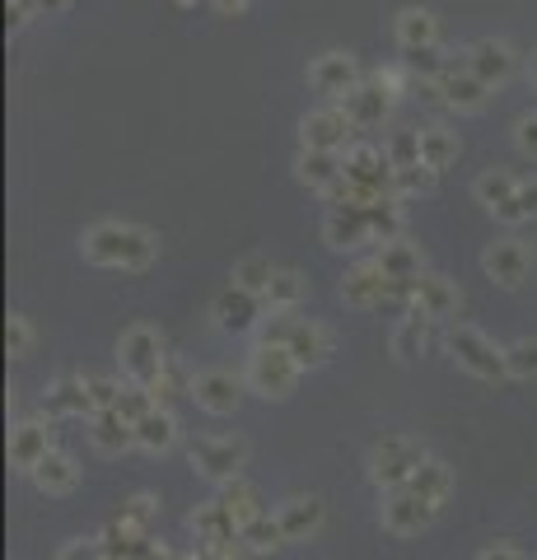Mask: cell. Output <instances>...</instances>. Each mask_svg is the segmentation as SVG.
<instances>
[{"label": "cell", "instance_id": "7dc6e473", "mask_svg": "<svg viewBox=\"0 0 537 560\" xmlns=\"http://www.w3.org/2000/svg\"><path fill=\"white\" fill-rule=\"evenodd\" d=\"M5 346H10L14 360H24L28 350H33V327H28L24 313H10V323H5Z\"/></svg>", "mask_w": 537, "mask_h": 560}, {"label": "cell", "instance_id": "603a6c76", "mask_svg": "<svg viewBox=\"0 0 537 560\" xmlns=\"http://www.w3.org/2000/svg\"><path fill=\"white\" fill-rule=\"evenodd\" d=\"M444 331H448V323L421 318V313H407V318L393 327V355L397 360H416V355H421V346L444 341Z\"/></svg>", "mask_w": 537, "mask_h": 560}, {"label": "cell", "instance_id": "9f6ffc18", "mask_svg": "<svg viewBox=\"0 0 537 560\" xmlns=\"http://www.w3.org/2000/svg\"><path fill=\"white\" fill-rule=\"evenodd\" d=\"M533 560H537V556H533Z\"/></svg>", "mask_w": 537, "mask_h": 560}, {"label": "cell", "instance_id": "11a10c76", "mask_svg": "<svg viewBox=\"0 0 537 560\" xmlns=\"http://www.w3.org/2000/svg\"><path fill=\"white\" fill-rule=\"evenodd\" d=\"M43 5H66V0H43Z\"/></svg>", "mask_w": 537, "mask_h": 560}, {"label": "cell", "instance_id": "d4e9b609", "mask_svg": "<svg viewBox=\"0 0 537 560\" xmlns=\"http://www.w3.org/2000/svg\"><path fill=\"white\" fill-rule=\"evenodd\" d=\"M262 308H267V304L257 300V294L238 290V285H224V290L215 294V323H220L224 331H248Z\"/></svg>", "mask_w": 537, "mask_h": 560}, {"label": "cell", "instance_id": "ab89813d", "mask_svg": "<svg viewBox=\"0 0 537 560\" xmlns=\"http://www.w3.org/2000/svg\"><path fill=\"white\" fill-rule=\"evenodd\" d=\"M435 178H440V173H430L425 164H411V168H393V197L397 201H407V197H421V191H430V187H435Z\"/></svg>", "mask_w": 537, "mask_h": 560}, {"label": "cell", "instance_id": "cb8c5ba5", "mask_svg": "<svg viewBox=\"0 0 537 560\" xmlns=\"http://www.w3.org/2000/svg\"><path fill=\"white\" fill-rule=\"evenodd\" d=\"M28 481L43 490V495H71V490L80 486V467L71 453H61V448H51L47 458L28 471Z\"/></svg>", "mask_w": 537, "mask_h": 560}, {"label": "cell", "instance_id": "484cf974", "mask_svg": "<svg viewBox=\"0 0 537 560\" xmlns=\"http://www.w3.org/2000/svg\"><path fill=\"white\" fill-rule=\"evenodd\" d=\"M276 518H281V528H285V541H308L323 528V500L318 495H294L276 510Z\"/></svg>", "mask_w": 537, "mask_h": 560}, {"label": "cell", "instance_id": "e575fe53", "mask_svg": "<svg viewBox=\"0 0 537 560\" xmlns=\"http://www.w3.org/2000/svg\"><path fill=\"white\" fill-rule=\"evenodd\" d=\"M454 160H458V136L444 131V127H425L421 131V164L430 173H444Z\"/></svg>", "mask_w": 537, "mask_h": 560}, {"label": "cell", "instance_id": "4316f807", "mask_svg": "<svg viewBox=\"0 0 537 560\" xmlns=\"http://www.w3.org/2000/svg\"><path fill=\"white\" fill-rule=\"evenodd\" d=\"M294 168H300V183L314 187V191H337L346 178V164H341L337 150H304Z\"/></svg>", "mask_w": 537, "mask_h": 560}, {"label": "cell", "instance_id": "2e32d148", "mask_svg": "<svg viewBox=\"0 0 537 560\" xmlns=\"http://www.w3.org/2000/svg\"><path fill=\"white\" fill-rule=\"evenodd\" d=\"M323 243L327 248H337V253L365 248V243H374L370 238V220L360 215V210H351V206H332L323 215Z\"/></svg>", "mask_w": 537, "mask_h": 560}, {"label": "cell", "instance_id": "83f0119b", "mask_svg": "<svg viewBox=\"0 0 537 560\" xmlns=\"http://www.w3.org/2000/svg\"><path fill=\"white\" fill-rule=\"evenodd\" d=\"M388 103H393V98H388L384 90H378L374 80H360L355 90L341 98V113L351 117V121H355V131H360V127H374V121H384Z\"/></svg>", "mask_w": 537, "mask_h": 560}, {"label": "cell", "instance_id": "44dd1931", "mask_svg": "<svg viewBox=\"0 0 537 560\" xmlns=\"http://www.w3.org/2000/svg\"><path fill=\"white\" fill-rule=\"evenodd\" d=\"M43 411H47L51 420H57V416H94L90 383L75 378V374H61V378L43 393Z\"/></svg>", "mask_w": 537, "mask_h": 560}, {"label": "cell", "instance_id": "4fadbf2b", "mask_svg": "<svg viewBox=\"0 0 537 560\" xmlns=\"http://www.w3.org/2000/svg\"><path fill=\"white\" fill-rule=\"evenodd\" d=\"M481 267H487V276L495 280V285L518 290L528 280V271H533V253L518 238H500V243H491V248L481 253Z\"/></svg>", "mask_w": 537, "mask_h": 560}, {"label": "cell", "instance_id": "f546056e", "mask_svg": "<svg viewBox=\"0 0 537 560\" xmlns=\"http://www.w3.org/2000/svg\"><path fill=\"white\" fill-rule=\"evenodd\" d=\"M173 444H178V420H173L168 407L150 411L141 425H136V448H145V453H168Z\"/></svg>", "mask_w": 537, "mask_h": 560}, {"label": "cell", "instance_id": "8fae6325", "mask_svg": "<svg viewBox=\"0 0 537 560\" xmlns=\"http://www.w3.org/2000/svg\"><path fill=\"white\" fill-rule=\"evenodd\" d=\"M435 514H440L435 504H425L421 495H411L407 486H397V490H388V495H384V528L393 537H416L421 528H430V518H435Z\"/></svg>", "mask_w": 537, "mask_h": 560}, {"label": "cell", "instance_id": "db71d44e", "mask_svg": "<svg viewBox=\"0 0 537 560\" xmlns=\"http://www.w3.org/2000/svg\"><path fill=\"white\" fill-rule=\"evenodd\" d=\"M528 75H533V84H537V47H533V57H528Z\"/></svg>", "mask_w": 537, "mask_h": 560}, {"label": "cell", "instance_id": "7bdbcfd3", "mask_svg": "<svg viewBox=\"0 0 537 560\" xmlns=\"http://www.w3.org/2000/svg\"><path fill=\"white\" fill-rule=\"evenodd\" d=\"M117 411H122L131 425H141V420L150 416V411H160V401H154V393L150 388H141V383H127V393H122V401H117Z\"/></svg>", "mask_w": 537, "mask_h": 560}, {"label": "cell", "instance_id": "52a82bcc", "mask_svg": "<svg viewBox=\"0 0 537 560\" xmlns=\"http://www.w3.org/2000/svg\"><path fill=\"white\" fill-rule=\"evenodd\" d=\"M388 304H402L407 313H421V318H435V323H448L458 313V285L444 276H421L411 285H393V300Z\"/></svg>", "mask_w": 537, "mask_h": 560}, {"label": "cell", "instance_id": "e0dca14e", "mask_svg": "<svg viewBox=\"0 0 537 560\" xmlns=\"http://www.w3.org/2000/svg\"><path fill=\"white\" fill-rule=\"evenodd\" d=\"M341 164H346V183H355V187H374V191H393V168H388V154L384 150H374V145H346L341 154Z\"/></svg>", "mask_w": 537, "mask_h": 560}, {"label": "cell", "instance_id": "f907efd6", "mask_svg": "<svg viewBox=\"0 0 537 560\" xmlns=\"http://www.w3.org/2000/svg\"><path fill=\"white\" fill-rule=\"evenodd\" d=\"M477 560H524V551H514V547H487Z\"/></svg>", "mask_w": 537, "mask_h": 560}, {"label": "cell", "instance_id": "6da1fadb", "mask_svg": "<svg viewBox=\"0 0 537 560\" xmlns=\"http://www.w3.org/2000/svg\"><path fill=\"white\" fill-rule=\"evenodd\" d=\"M80 253L94 261V267H122V271H141L154 257V234L136 230V224H117L103 220L94 230H84Z\"/></svg>", "mask_w": 537, "mask_h": 560}, {"label": "cell", "instance_id": "d6a6232c", "mask_svg": "<svg viewBox=\"0 0 537 560\" xmlns=\"http://www.w3.org/2000/svg\"><path fill=\"white\" fill-rule=\"evenodd\" d=\"M407 490H411V495H421L425 504H435V510H440V504L448 500V490H454V471H448L440 458H425V467H421V471H416V477L407 481Z\"/></svg>", "mask_w": 537, "mask_h": 560}, {"label": "cell", "instance_id": "f35d334b", "mask_svg": "<svg viewBox=\"0 0 537 560\" xmlns=\"http://www.w3.org/2000/svg\"><path fill=\"white\" fill-rule=\"evenodd\" d=\"M271 276H276L271 261L253 253V257H244V261L234 267V280H230V285H238V290H248V294H257V300H262L267 285H271Z\"/></svg>", "mask_w": 537, "mask_h": 560}, {"label": "cell", "instance_id": "277c9868", "mask_svg": "<svg viewBox=\"0 0 537 560\" xmlns=\"http://www.w3.org/2000/svg\"><path fill=\"white\" fill-rule=\"evenodd\" d=\"M421 467H425V448L416 444L411 434H384V440L370 448V481L384 490L407 486Z\"/></svg>", "mask_w": 537, "mask_h": 560}, {"label": "cell", "instance_id": "7402d4cb", "mask_svg": "<svg viewBox=\"0 0 537 560\" xmlns=\"http://www.w3.org/2000/svg\"><path fill=\"white\" fill-rule=\"evenodd\" d=\"M90 444L98 453H108V458H117V453L136 448V425L122 411H94L90 416Z\"/></svg>", "mask_w": 537, "mask_h": 560}, {"label": "cell", "instance_id": "836d02e7", "mask_svg": "<svg viewBox=\"0 0 537 560\" xmlns=\"http://www.w3.org/2000/svg\"><path fill=\"white\" fill-rule=\"evenodd\" d=\"M192 533H197V541H220V537H238V523L230 518V510H224L215 495L192 510Z\"/></svg>", "mask_w": 537, "mask_h": 560}, {"label": "cell", "instance_id": "816d5d0a", "mask_svg": "<svg viewBox=\"0 0 537 560\" xmlns=\"http://www.w3.org/2000/svg\"><path fill=\"white\" fill-rule=\"evenodd\" d=\"M154 560H201V556H187V551H168V547H160V551H154Z\"/></svg>", "mask_w": 537, "mask_h": 560}, {"label": "cell", "instance_id": "3957f363", "mask_svg": "<svg viewBox=\"0 0 537 560\" xmlns=\"http://www.w3.org/2000/svg\"><path fill=\"white\" fill-rule=\"evenodd\" d=\"M444 350L454 355L458 370H467V374L481 378V383H505L510 378L505 350H495V341H487L477 327H467V323H448Z\"/></svg>", "mask_w": 537, "mask_h": 560}, {"label": "cell", "instance_id": "8d00e7d4", "mask_svg": "<svg viewBox=\"0 0 537 560\" xmlns=\"http://www.w3.org/2000/svg\"><path fill=\"white\" fill-rule=\"evenodd\" d=\"M300 300H304V276L300 271H276L267 294H262V304L271 313H294V304H300Z\"/></svg>", "mask_w": 537, "mask_h": 560}, {"label": "cell", "instance_id": "5b68a950", "mask_svg": "<svg viewBox=\"0 0 537 560\" xmlns=\"http://www.w3.org/2000/svg\"><path fill=\"white\" fill-rule=\"evenodd\" d=\"M300 360L290 355L285 346H257L248 355V370H244V383L257 393V397H290L294 383H300Z\"/></svg>", "mask_w": 537, "mask_h": 560}, {"label": "cell", "instance_id": "60d3db41", "mask_svg": "<svg viewBox=\"0 0 537 560\" xmlns=\"http://www.w3.org/2000/svg\"><path fill=\"white\" fill-rule=\"evenodd\" d=\"M365 220H370V238L374 243H397V238H402V210H397V201L374 206Z\"/></svg>", "mask_w": 537, "mask_h": 560}, {"label": "cell", "instance_id": "9c48e42d", "mask_svg": "<svg viewBox=\"0 0 537 560\" xmlns=\"http://www.w3.org/2000/svg\"><path fill=\"white\" fill-rule=\"evenodd\" d=\"M341 300L351 308H378V304L393 300V280L384 276V267H378V257L355 261V267L341 276Z\"/></svg>", "mask_w": 537, "mask_h": 560}, {"label": "cell", "instance_id": "7a4b0ae2", "mask_svg": "<svg viewBox=\"0 0 537 560\" xmlns=\"http://www.w3.org/2000/svg\"><path fill=\"white\" fill-rule=\"evenodd\" d=\"M257 346H285L290 355L300 360V370H318V364L332 360V337H327V327H318L314 318H294V313H276Z\"/></svg>", "mask_w": 537, "mask_h": 560}, {"label": "cell", "instance_id": "1f68e13d", "mask_svg": "<svg viewBox=\"0 0 537 560\" xmlns=\"http://www.w3.org/2000/svg\"><path fill=\"white\" fill-rule=\"evenodd\" d=\"M220 504H224V510H230V518L238 523V533H244L253 518L267 514V510H262V495H257V490H253L244 477L230 481V486H220Z\"/></svg>", "mask_w": 537, "mask_h": 560}, {"label": "cell", "instance_id": "ee69618b", "mask_svg": "<svg viewBox=\"0 0 537 560\" xmlns=\"http://www.w3.org/2000/svg\"><path fill=\"white\" fill-rule=\"evenodd\" d=\"M421 164V131H397L388 140V168H411Z\"/></svg>", "mask_w": 537, "mask_h": 560}, {"label": "cell", "instance_id": "ba28073f", "mask_svg": "<svg viewBox=\"0 0 537 560\" xmlns=\"http://www.w3.org/2000/svg\"><path fill=\"white\" fill-rule=\"evenodd\" d=\"M187 458H192V467L201 471L206 481L230 486V481H238V471H244L248 448L238 444V440H220V434H201V440L187 444Z\"/></svg>", "mask_w": 537, "mask_h": 560}, {"label": "cell", "instance_id": "b9f144b4", "mask_svg": "<svg viewBox=\"0 0 537 560\" xmlns=\"http://www.w3.org/2000/svg\"><path fill=\"white\" fill-rule=\"evenodd\" d=\"M122 523H131V528H141V533H154V523H160V500L154 495H131L127 504H122V514H117Z\"/></svg>", "mask_w": 537, "mask_h": 560}, {"label": "cell", "instance_id": "f6af8a7d", "mask_svg": "<svg viewBox=\"0 0 537 560\" xmlns=\"http://www.w3.org/2000/svg\"><path fill=\"white\" fill-rule=\"evenodd\" d=\"M505 364H510V378H533L537 374V337L505 346Z\"/></svg>", "mask_w": 537, "mask_h": 560}, {"label": "cell", "instance_id": "c3c4849f", "mask_svg": "<svg viewBox=\"0 0 537 560\" xmlns=\"http://www.w3.org/2000/svg\"><path fill=\"white\" fill-rule=\"evenodd\" d=\"M514 145L524 150V154H533V160H537V113L518 117V127H514Z\"/></svg>", "mask_w": 537, "mask_h": 560}, {"label": "cell", "instance_id": "7c38bea8", "mask_svg": "<svg viewBox=\"0 0 537 560\" xmlns=\"http://www.w3.org/2000/svg\"><path fill=\"white\" fill-rule=\"evenodd\" d=\"M472 197L491 210L495 220H505V224H518L524 220V210H518V178L505 168H487L481 178L472 183Z\"/></svg>", "mask_w": 537, "mask_h": 560}, {"label": "cell", "instance_id": "d590c367", "mask_svg": "<svg viewBox=\"0 0 537 560\" xmlns=\"http://www.w3.org/2000/svg\"><path fill=\"white\" fill-rule=\"evenodd\" d=\"M192 378H197V374H187L183 364L168 355V360H164V370H160V378L150 383V393H154V401H160V407L173 411V401H178V397H192Z\"/></svg>", "mask_w": 537, "mask_h": 560}, {"label": "cell", "instance_id": "9a60e30c", "mask_svg": "<svg viewBox=\"0 0 537 560\" xmlns=\"http://www.w3.org/2000/svg\"><path fill=\"white\" fill-rule=\"evenodd\" d=\"M308 84H314L318 94H327V98H346L360 84L355 57H346V51H323V57L308 66Z\"/></svg>", "mask_w": 537, "mask_h": 560}, {"label": "cell", "instance_id": "30bf717a", "mask_svg": "<svg viewBox=\"0 0 537 560\" xmlns=\"http://www.w3.org/2000/svg\"><path fill=\"white\" fill-rule=\"evenodd\" d=\"M192 401L211 416H234L238 401H244V378L230 370H201L192 378Z\"/></svg>", "mask_w": 537, "mask_h": 560}, {"label": "cell", "instance_id": "4dcf8cb0", "mask_svg": "<svg viewBox=\"0 0 537 560\" xmlns=\"http://www.w3.org/2000/svg\"><path fill=\"white\" fill-rule=\"evenodd\" d=\"M378 267H384V276L393 285H411V280H421V253H416L407 238H397V243H384Z\"/></svg>", "mask_w": 537, "mask_h": 560}, {"label": "cell", "instance_id": "bcb514c9", "mask_svg": "<svg viewBox=\"0 0 537 560\" xmlns=\"http://www.w3.org/2000/svg\"><path fill=\"white\" fill-rule=\"evenodd\" d=\"M84 383H90V401H94V411H117V401H122V393H127V383L103 378V374L84 378Z\"/></svg>", "mask_w": 537, "mask_h": 560}, {"label": "cell", "instance_id": "681fc988", "mask_svg": "<svg viewBox=\"0 0 537 560\" xmlns=\"http://www.w3.org/2000/svg\"><path fill=\"white\" fill-rule=\"evenodd\" d=\"M518 210H524V220H533V215H537V178L518 183Z\"/></svg>", "mask_w": 537, "mask_h": 560}, {"label": "cell", "instance_id": "5bb4252c", "mask_svg": "<svg viewBox=\"0 0 537 560\" xmlns=\"http://www.w3.org/2000/svg\"><path fill=\"white\" fill-rule=\"evenodd\" d=\"M355 131V121L341 113V103H332V108H314L304 121H300V140L304 150H337L346 145V136Z\"/></svg>", "mask_w": 537, "mask_h": 560}, {"label": "cell", "instance_id": "f1b7e54d", "mask_svg": "<svg viewBox=\"0 0 537 560\" xmlns=\"http://www.w3.org/2000/svg\"><path fill=\"white\" fill-rule=\"evenodd\" d=\"M397 47L402 51H421V47H435L440 38V24H435V14L421 10V5H407L402 14H397Z\"/></svg>", "mask_w": 537, "mask_h": 560}, {"label": "cell", "instance_id": "d6986e66", "mask_svg": "<svg viewBox=\"0 0 537 560\" xmlns=\"http://www.w3.org/2000/svg\"><path fill=\"white\" fill-rule=\"evenodd\" d=\"M487 94H491V84H487V80H477L467 66H448L444 75H440V98L448 103V108L477 113L481 103H487Z\"/></svg>", "mask_w": 537, "mask_h": 560}, {"label": "cell", "instance_id": "f5cc1de1", "mask_svg": "<svg viewBox=\"0 0 537 560\" xmlns=\"http://www.w3.org/2000/svg\"><path fill=\"white\" fill-rule=\"evenodd\" d=\"M215 5H220L224 14H230V10H248V0H215Z\"/></svg>", "mask_w": 537, "mask_h": 560}, {"label": "cell", "instance_id": "ac0fdd59", "mask_svg": "<svg viewBox=\"0 0 537 560\" xmlns=\"http://www.w3.org/2000/svg\"><path fill=\"white\" fill-rule=\"evenodd\" d=\"M47 453H51V430L43 425V420H20V425L10 430V463H14V471H24L28 477Z\"/></svg>", "mask_w": 537, "mask_h": 560}, {"label": "cell", "instance_id": "8992f818", "mask_svg": "<svg viewBox=\"0 0 537 560\" xmlns=\"http://www.w3.org/2000/svg\"><path fill=\"white\" fill-rule=\"evenodd\" d=\"M117 360H122V374L131 383H141V388H150L154 378H160L164 370V337L154 331L150 323H131L122 331V341H117Z\"/></svg>", "mask_w": 537, "mask_h": 560}, {"label": "cell", "instance_id": "ffe728a7", "mask_svg": "<svg viewBox=\"0 0 537 560\" xmlns=\"http://www.w3.org/2000/svg\"><path fill=\"white\" fill-rule=\"evenodd\" d=\"M467 70H472L477 80H487V84H500V80H510V70H514V51L510 43H500V38H481L467 47Z\"/></svg>", "mask_w": 537, "mask_h": 560}, {"label": "cell", "instance_id": "74e56055", "mask_svg": "<svg viewBox=\"0 0 537 560\" xmlns=\"http://www.w3.org/2000/svg\"><path fill=\"white\" fill-rule=\"evenodd\" d=\"M238 537H244V547H248L253 556H267V551H281V547H285V528H281V518H276V514L253 518Z\"/></svg>", "mask_w": 537, "mask_h": 560}]
</instances>
